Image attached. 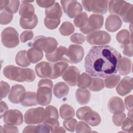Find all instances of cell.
I'll return each instance as SVG.
<instances>
[{"label":"cell","mask_w":133,"mask_h":133,"mask_svg":"<svg viewBox=\"0 0 133 133\" xmlns=\"http://www.w3.org/2000/svg\"><path fill=\"white\" fill-rule=\"evenodd\" d=\"M121 57L110 46H93L85 59V71L91 76L105 78L117 72Z\"/></svg>","instance_id":"1"},{"label":"cell","mask_w":133,"mask_h":133,"mask_svg":"<svg viewBox=\"0 0 133 133\" xmlns=\"http://www.w3.org/2000/svg\"><path fill=\"white\" fill-rule=\"evenodd\" d=\"M52 82L49 79H43L39 81L36 93L38 104L45 106L50 103L52 99Z\"/></svg>","instance_id":"2"},{"label":"cell","mask_w":133,"mask_h":133,"mask_svg":"<svg viewBox=\"0 0 133 133\" xmlns=\"http://www.w3.org/2000/svg\"><path fill=\"white\" fill-rule=\"evenodd\" d=\"M18 32L12 27L5 28L1 34V40L3 45L7 48H14L19 44Z\"/></svg>","instance_id":"3"},{"label":"cell","mask_w":133,"mask_h":133,"mask_svg":"<svg viewBox=\"0 0 133 133\" xmlns=\"http://www.w3.org/2000/svg\"><path fill=\"white\" fill-rule=\"evenodd\" d=\"M87 42L91 45H104L111 42V36L104 31H95L89 33L86 37Z\"/></svg>","instance_id":"4"},{"label":"cell","mask_w":133,"mask_h":133,"mask_svg":"<svg viewBox=\"0 0 133 133\" xmlns=\"http://www.w3.org/2000/svg\"><path fill=\"white\" fill-rule=\"evenodd\" d=\"M45 119V109L42 107L32 108L24 114V121L27 124H37L42 123Z\"/></svg>","instance_id":"5"},{"label":"cell","mask_w":133,"mask_h":133,"mask_svg":"<svg viewBox=\"0 0 133 133\" xmlns=\"http://www.w3.org/2000/svg\"><path fill=\"white\" fill-rule=\"evenodd\" d=\"M82 3L84 9L88 11L104 14L108 11V1L87 0L82 1Z\"/></svg>","instance_id":"6"},{"label":"cell","mask_w":133,"mask_h":133,"mask_svg":"<svg viewBox=\"0 0 133 133\" xmlns=\"http://www.w3.org/2000/svg\"><path fill=\"white\" fill-rule=\"evenodd\" d=\"M103 21L104 18L102 15L92 14L89 16L87 24L81 28L80 30L84 34H89L101 29L103 26Z\"/></svg>","instance_id":"7"},{"label":"cell","mask_w":133,"mask_h":133,"mask_svg":"<svg viewBox=\"0 0 133 133\" xmlns=\"http://www.w3.org/2000/svg\"><path fill=\"white\" fill-rule=\"evenodd\" d=\"M84 55V50L81 46L71 45L65 55V61L72 64L79 63L82 60Z\"/></svg>","instance_id":"8"},{"label":"cell","mask_w":133,"mask_h":133,"mask_svg":"<svg viewBox=\"0 0 133 133\" xmlns=\"http://www.w3.org/2000/svg\"><path fill=\"white\" fill-rule=\"evenodd\" d=\"M64 12L70 18L75 17L83 10L81 4L76 0H66L60 1Z\"/></svg>","instance_id":"9"},{"label":"cell","mask_w":133,"mask_h":133,"mask_svg":"<svg viewBox=\"0 0 133 133\" xmlns=\"http://www.w3.org/2000/svg\"><path fill=\"white\" fill-rule=\"evenodd\" d=\"M3 121L10 125H20L23 123L22 113L16 109L8 110L3 116Z\"/></svg>","instance_id":"10"},{"label":"cell","mask_w":133,"mask_h":133,"mask_svg":"<svg viewBox=\"0 0 133 133\" xmlns=\"http://www.w3.org/2000/svg\"><path fill=\"white\" fill-rule=\"evenodd\" d=\"M80 76L79 70L75 66H69L62 74V78L71 86H75Z\"/></svg>","instance_id":"11"},{"label":"cell","mask_w":133,"mask_h":133,"mask_svg":"<svg viewBox=\"0 0 133 133\" xmlns=\"http://www.w3.org/2000/svg\"><path fill=\"white\" fill-rule=\"evenodd\" d=\"M25 92V89L22 85H15L10 89L8 95V100L15 104L20 103Z\"/></svg>","instance_id":"12"},{"label":"cell","mask_w":133,"mask_h":133,"mask_svg":"<svg viewBox=\"0 0 133 133\" xmlns=\"http://www.w3.org/2000/svg\"><path fill=\"white\" fill-rule=\"evenodd\" d=\"M132 87V78L126 76L124 77L118 83L116 86V90L119 95L124 96L131 92Z\"/></svg>","instance_id":"13"},{"label":"cell","mask_w":133,"mask_h":133,"mask_svg":"<svg viewBox=\"0 0 133 133\" xmlns=\"http://www.w3.org/2000/svg\"><path fill=\"white\" fill-rule=\"evenodd\" d=\"M108 109L113 114L122 113L125 111V105L121 98L118 97L111 98L108 103Z\"/></svg>","instance_id":"14"},{"label":"cell","mask_w":133,"mask_h":133,"mask_svg":"<svg viewBox=\"0 0 133 133\" xmlns=\"http://www.w3.org/2000/svg\"><path fill=\"white\" fill-rule=\"evenodd\" d=\"M122 21L120 17L116 15H109L105 21V29L109 32H115L122 26Z\"/></svg>","instance_id":"15"},{"label":"cell","mask_w":133,"mask_h":133,"mask_svg":"<svg viewBox=\"0 0 133 133\" xmlns=\"http://www.w3.org/2000/svg\"><path fill=\"white\" fill-rule=\"evenodd\" d=\"M68 49L64 47L60 46L57 48L53 52L46 54V59L50 61L56 62L58 61H65V55L66 54Z\"/></svg>","instance_id":"16"},{"label":"cell","mask_w":133,"mask_h":133,"mask_svg":"<svg viewBox=\"0 0 133 133\" xmlns=\"http://www.w3.org/2000/svg\"><path fill=\"white\" fill-rule=\"evenodd\" d=\"M51 65L52 63L45 61L38 63L35 67L36 74L41 78H49L51 74Z\"/></svg>","instance_id":"17"},{"label":"cell","mask_w":133,"mask_h":133,"mask_svg":"<svg viewBox=\"0 0 133 133\" xmlns=\"http://www.w3.org/2000/svg\"><path fill=\"white\" fill-rule=\"evenodd\" d=\"M35 74L33 70L29 68H21L19 67L17 82H31L34 81Z\"/></svg>","instance_id":"18"},{"label":"cell","mask_w":133,"mask_h":133,"mask_svg":"<svg viewBox=\"0 0 133 133\" xmlns=\"http://www.w3.org/2000/svg\"><path fill=\"white\" fill-rule=\"evenodd\" d=\"M68 65H69L66 62H64L52 63L51 74L49 78L56 79L61 76L67 69Z\"/></svg>","instance_id":"19"},{"label":"cell","mask_w":133,"mask_h":133,"mask_svg":"<svg viewBox=\"0 0 133 133\" xmlns=\"http://www.w3.org/2000/svg\"><path fill=\"white\" fill-rule=\"evenodd\" d=\"M119 15L125 22L132 23L133 17L132 5L126 2L121 10Z\"/></svg>","instance_id":"20"},{"label":"cell","mask_w":133,"mask_h":133,"mask_svg":"<svg viewBox=\"0 0 133 133\" xmlns=\"http://www.w3.org/2000/svg\"><path fill=\"white\" fill-rule=\"evenodd\" d=\"M46 17L51 19L58 20L61 17L62 15V9L58 4V3H55L51 6L45 9Z\"/></svg>","instance_id":"21"},{"label":"cell","mask_w":133,"mask_h":133,"mask_svg":"<svg viewBox=\"0 0 133 133\" xmlns=\"http://www.w3.org/2000/svg\"><path fill=\"white\" fill-rule=\"evenodd\" d=\"M82 120L85 121L91 126H97L101 122V117L97 112L91 109L85 113Z\"/></svg>","instance_id":"22"},{"label":"cell","mask_w":133,"mask_h":133,"mask_svg":"<svg viewBox=\"0 0 133 133\" xmlns=\"http://www.w3.org/2000/svg\"><path fill=\"white\" fill-rule=\"evenodd\" d=\"M19 15L22 18H30L34 14V8L28 1H22L19 8Z\"/></svg>","instance_id":"23"},{"label":"cell","mask_w":133,"mask_h":133,"mask_svg":"<svg viewBox=\"0 0 133 133\" xmlns=\"http://www.w3.org/2000/svg\"><path fill=\"white\" fill-rule=\"evenodd\" d=\"M69 91V86L62 82L56 84L53 89L54 95L58 98H62L65 97L68 94Z\"/></svg>","instance_id":"24"},{"label":"cell","mask_w":133,"mask_h":133,"mask_svg":"<svg viewBox=\"0 0 133 133\" xmlns=\"http://www.w3.org/2000/svg\"><path fill=\"white\" fill-rule=\"evenodd\" d=\"M75 97L77 102L81 105L87 104L90 99V93L89 90L78 88L75 93Z\"/></svg>","instance_id":"25"},{"label":"cell","mask_w":133,"mask_h":133,"mask_svg":"<svg viewBox=\"0 0 133 133\" xmlns=\"http://www.w3.org/2000/svg\"><path fill=\"white\" fill-rule=\"evenodd\" d=\"M20 104L24 107H31L36 105L37 103L36 94L35 92H25Z\"/></svg>","instance_id":"26"},{"label":"cell","mask_w":133,"mask_h":133,"mask_svg":"<svg viewBox=\"0 0 133 133\" xmlns=\"http://www.w3.org/2000/svg\"><path fill=\"white\" fill-rule=\"evenodd\" d=\"M131 60L126 57H121L119 62L118 70L119 73L122 75L128 74L131 71Z\"/></svg>","instance_id":"27"},{"label":"cell","mask_w":133,"mask_h":133,"mask_svg":"<svg viewBox=\"0 0 133 133\" xmlns=\"http://www.w3.org/2000/svg\"><path fill=\"white\" fill-rule=\"evenodd\" d=\"M38 23V19L36 15L30 18L20 19V25L24 29H32L34 28Z\"/></svg>","instance_id":"28"},{"label":"cell","mask_w":133,"mask_h":133,"mask_svg":"<svg viewBox=\"0 0 133 133\" xmlns=\"http://www.w3.org/2000/svg\"><path fill=\"white\" fill-rule=\"evenodd\" d=\"M27 57L30 63H35L43 58V51L31 47L27 51Z\"/></svg>","instance_id":"29"},{"label":"cell","mask_w":133,"mask_h":133,"mask_svg":"<svg viewBox=\"0 0 133 133\" xmlns=\"http://www.w3.org/2000/svg\"><path fill=\"white\" fill-rule=\"evenodd\" d=\"M18 70L19 67L12 65H8L4 68L3 74L9 79L16 81L18 74Z\"/></svg>","instance_id":"30"},{"label":"cell","mask_w":133,"mask_h":133,"mask_svg":"<svg viewBox=\"0 0 133 133\" xmlns=\"http://www.w3.org/2000/svg\"><path fill=\"white\" fill-rule=\"evenodd\" d=\"M59 112L61 118L64 119L72 118L75 115V111L73 107L67 104H62L60 108Z\"/></svg>","instance_id":"31"},{"label":"cell","mask_w":133,"mask_h":133,"mask_svg":"<svg viewBox=\"0 0 133 133\" xmlns=\"http://www.w3.org/2000/svg\"><path fill=\"white\" fill-rule=\"evenodd\" d=\"M116 38L118 43L124 45H128L132 41L129 32L126 29L119 31L116 35Z\"/></svg>","instance_id":"32"},{"label":"cell","mask_w":133,"mask_h":133,"mask_svg":"<svg viewBox=\"0 0 133 133\" xmlns=\"http://www.w3.org/2000/svg\"><path fill=\"white\" fill-rule=\"evenodd\" d=\"M15 61L17 65L21 66L26 67L30 65V62L27 57V51L26 50L19 51L16 55Z\"/></svg>","instance_id":"33"},{"label":"cell","mask_w":133,"mask_h":133,"mask_svg":"<svg viewBox=\"0 0 133 133\" xmlns=\"http://www.w3.org/2000/svg\"><path fill=\"white\" fill-rule=\"evenodd\" d=\"M47 43V37H45L43 35H39L36 36L32 43L33 48L39 50H44Z\"/></svg>","instance_id":"34"},{"label":"cell","mask_w":133,"mask_h":133,"mask_svg":"<svg viewBox=\"0 0 133 133\" xmlns=\"http://www.w3.org/2000/svg\"><path fill=\"white\" fill-rule=\"evenodd\" d=\"M92 79V76L90 74L86 73H83L79 76L77 82L78 87L81 89L88 88L91 84Z\"/></svg>","instance_id":"35"},{"label":"cell","mask_w":133,"mask_h":133,"mask_svg":"<svg viewBox=\"0 0 133 133\" xmlns=\"http://www.w3.org/2000/svg\"><path fill=\"white\" fill-rule=\"evenodd\" d=\"M126 2L124 1H111L109 2V11L112 14H118Z\"/></svg>","instance_id":"36"},{"label":"cell","mask_w":133,"mask_h":133,"mask_svg":"<svg viewBox=\"0 0 133 133\" xmlns=\"http://www.w3.org/2000/svg\"><path fill=\"white\" fill-rule=\"evenodd\" d=\"M59 114L57 109L52 105L47 107L45 110V119L46 120H58Z\"/></svg>","instance_id":"37"},{"label":"cell","mask_w":133,"mask_h":133,"mask_svg":"<svg viewBox=\"0 0 133 133\" xmlns=\"http://www.w3.org/2000/svg\"><path fill=\"white\" fill-rule=\"evenodd\" d=\"M121 79V77L118 74H112L105 78L104 84L107 88H113L115 87Z\"/></svg>","instance_id":"38"},{"label":"cell","mask_w":133,"mask_h":133,"mask_svg":"<svg viewBox=\"0 0 133 133\" xmlns=\"http://www.w3.org/2000/svg\"><path fill=\"white\" fill-rule=\"evenodd\" d=\"M88 16L85 12H82L76 16L74 19V23L77 28L84 26L88 22Z\"/></svg>","instance_id":"39"},{"label":"cell","mask_w":133,"mask_h":133,"mask_svg":"<svg viewBox=\"0 0 133 133\" xmlns=\"http://www.w3.org/2000/svg\"><path fill=\"white\" fill-rule=\"evenodd\" d=\"M75 30L73 25L69 21L64 22L59 28L60 34L63 36H69L74 32Z\"/></svg>","instance_id":"40"},{"label":"cell","mask_w":133,"mask_h":133,"mask_svg":"<svg viewBox=\"0 0 133 133\" xmlns=\"http://www.w3.org/2000/svg\"><path fill=\"white\" fill-rule=\"evenodd\" d=\"M104 83L102 79L95 77L92 78L91 84L88 87L89 89L93 91H98L104 88Z\"/></svg>","instance_id":"41"},{"label":"cell","mask_w":133,"mask_h":133,"mask_svg":"<svg viewBox=\"0 0 133 133\" xmlns=\"http://www.w3.org/2000/svg\"><path fill=\"white\" fill-rule=\"evenodd\" d=\"M58 46V42L56 39L51 37H47V43L46 47L44 50L46 54L53 52Z\"/></svg>","instance_id":"42"},{"label":"cell","mask_w":133,"mask_h":133,"mask_svg":"<svg viewBox=\"0 0 133 133\" xmlns=\"http://www.w3.org/2000/svg\"><path fill=\"white\" fill-rule=\"evenodd\" d=\"M13 18V15L6 10H1L0 14V23L1 24H7L9 23Z\"/></svg>","instance_id":"43"},{"label":"cell","mask_w":133,"mask_h":133,"mask_svg":"<svg viewBox=\"0 0 133 133\" xmlns=\"http://www.w3.org/2000/svg\"><path fill=\"white\" fill-rule=\"evenodd\" d=\"M20 4L19 1H9L4 8L5 10L11 14H15L17 12Z\"/></svg>","instance_id":"44"},{"label":"cell","mask_w":133,"mask_h":133,"mask_svg":"<svg viewBox=\"0 0 133 133\" xmlns=\"http://www.w3.org/2000/svg\"><path fill=\"white\" fill-rule=\"evenodd\" d=\"M63 126L68 131H74L77 125V121L75 118H69L65 119L63 123Z\"/></svg>","instance_id":"45"},{"label":"cell","mask_w":133,"mask_h":133,"mask_svg":"<svg viewBox=\"0 0 133 133\" xmlns=\"http://www.w3.org/2000/svg\"><path fill=\"white\" fill-rule=\"evenodd\" d=\"M60 23V19L55 20L45 17L44 19V24L45 26L50 30H54L57 28Z\"/></svg>","instance_id":"46"},{"label":"cell","mask_w":133,"mask_h":133,"mask_svg":"<svg viewBox=\"0 0 133 133\" xmlns=\"http://www.w3.org/2000/svg\"><path fill=\"white\" fill-rule=\"evenodd\" d=\"M121 125L123 130L128 132H132V118L130 117L125 118Z\"/></svg>","instance_id":"47"},{"label":"cell","mask_w":133,"mask_h":133,"mask_svg":"<svg viewBox=\"0 0 133 133\" xmlns=\"http://www.w3.org/2000/svg\"><path fill=\"white\" fill-rule=\"evenodd\" d=\"M76 132H91L90 127L85 122L80 121L76 125Z\"/></svg>","instance_id":"48"},{"label":"cell","mask_w":133,"mask_h":133,"mask_svg":"<svg viewBox=\"0 0 133 133\" xmlns=\"http://www.w3.org/2000/svg\"><path fill=\"white\" fill-rule=\"evenodd\" d=\"M85 38L86 37L84 35L81 33H75L70 37V40L72 43L82 44L85 42Z\"/></svg>","instance_id":"49"},{"label":"cell","mask_w":133,"mask_h":133,"mask_svg":"<svg viewBox=\"0 0 133 133\" xmlns=\"http://www.w3.org/2000/svg\"><path fill=\"white\" fill-rule=\"evenodd\" d=\"M1 100H2L3 98H5L9 91V89H10V86L9 85L5 82L1 81Z\"/></svg>","instance_id":"50"},{"label":"cell","mask_w":133,"mask_h":133,"mask_svg":"<svg viewBox=\"0 0 133 133\" xmlns=\"http://www.w3.org/2000/svg\"><path fill=\"white\" fill-rule=\"evenodd\" d=\"M125 118L126 114L123 112L114 114L113 116V122L116 126H121L122 122Z\"/></svg>","instance_id":"51"},{"label":"cell","mask_w":133,"mask_h":133,"mask_svg":"<svg viewBox=\"0 0 133 133\" xmlns=\"http://www.w3.org/2000/svg\"><path fill=\"white\" fill-rule=\"evenodd\" d=\"M33 36L34 34L32 31H25L23 32L20 35L21 42L22 43H25L27 41L32 39Z\"/></svg>","instance_id":"52"},{"label":"cell","mask_w":133,"mask_h":133,"mask_svg":"<svg viewBox=\"0 0 133 133\" xmlns=\"http://www.w3.org/2000/svg\"><path fill=\"white\" fill-rule=\"evenodd\" d=\"M1 133L3 132H18V129L14 125L5 124L3 126H1Z\"/></svg>","instance_id":"53"},{"label":"cell","mask_w":133,"mask_h":133,"mask_svg":"<svg viewBox=\"0 0 133 133\" xmlns=\"http://www.w3.org/2000/svg\"><path fill=\"white\" fill-rule=\"evenodd\" d=\"M51 129L50 126L43 122L36 126V132H51Z\"/></svg>","instance_id":"54"},{"label":"cell","mask_w":133,"mask_h":133,"mask_svg":"<svg viewBox=\"0 0 133 133\" xmlns=\"http://www.w3.org/2000/svg\"><path fill=\"white\" fill-rule=\"evenodd\" d=\"M55 3V1L50 0H37V4L42 8H48L54 5Z\"/></svg>","instance_id":"55"},{"label":"cell","mask_w":133,"mask_h":133,"mask_svg":"<svg viewBox=\"0 0 133 133\" xmlns=\"http://www.w3.org/2000/svg\"><path fill=\"white\" fill-rule=\"evenodd\" d=\"M91 109L88 106H85L83 107H81L79 108L77 111H76V116L77 117L81 120H82L83 117L84 115L85 114V113L88 111L89 110H91Z\"/></svg>","instance_id":"56"},{"label":"cell","mask_w":133,"mask_h":133,"mask_svg":"<svg viewBox=\"0 0 133 133\" xmlns=\"http://www.w3.org/2000/svg\"><path fill=\"white\" fill-rule=\"evenodd\" d=\"M123 52L125 55L127 56L128 57H132V56L133 51H132V42H131L128 45H124Z\"/></svg>","instance_id":"57"},{"label":"cell","mask_w":133,"mask_h":133,"mask_svg":"<svg viewBox=\"0 0 133 133\" xmlns=\"http://www.w3.org/2000/svg\"><path fill=\"white\" fill-rule=\"evenodd\" d=\"M132 95H130L126 97L125 99L126 108L128 111H132Z\"/></svg>","instance_id":"58"},{"label":"cell","mask_w":133,"mask_h":133,"mask_svg":"<svg viewBox=\"0 0 133 133\" xmlns=\"http://www.w3.org/2000/svg\"><path fill=\"white\" fill-rule=\"evenodd\" d=\"M8 111V107L6 103L3 101H1V118L4 116L5 113Z\"/></svg>","instance_id":"59"},{"label":"cell","mask_w":133,"mask_h":133,"mask_svg":"<svg viewBox=\"0 0 133 133\" xmlns=\"http://www.w3.org/2000/svg\"><path fill=\"white\" fill-rule=\"evenodd\" d=\"M23 133L36 132V126L29 125L26 126L23 130Z\"/></svg>","instance_id":"60"},{"label":"cell","mask_w":133,"mask_h":133,"mask_svg":"<svg viewBox=\"0 0 133 133\" xmlns=\"http://www.w3.org/2000/svg\"><path fill=\"white\" fill-rule=\"evenodd\" d=\"M9 0H0V10H3L8 3Z\"/></svg>","instance_id":"61"},{"label":"cell","mask_w":133,"mask_h":133,"mask_svg":"<svg viewBox=\"0 0 133 133\" xmlns=\"http://www.w3.org/2000/svg\"><path fill=\"white\" fill-rule=\"evenodd\" d=\"M65 130L62 127L58 126L52 130L51 132H65Z\"/></svg>","instance_id":"62"}]
</instances>
